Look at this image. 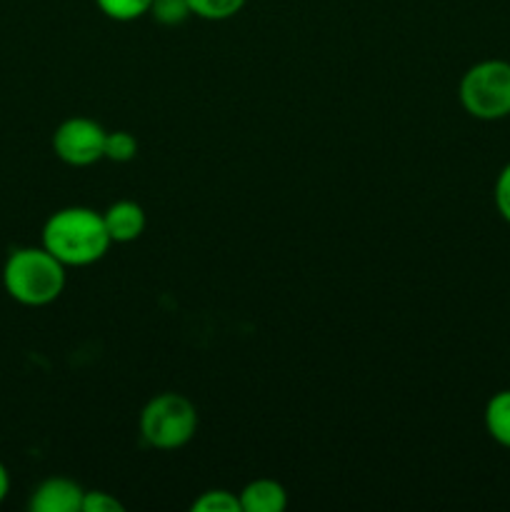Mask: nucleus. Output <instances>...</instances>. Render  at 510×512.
<instances>
[{"mask_svg": "<svg viewBox=\"0 0 510 512\" xmlns=\"http://www.w3.org/2000/svg\"><path fill=\"white\" fill-rule=\"evenodd\" d=\"M40 240H43L40 245L50 255H55L65 268H85V265L98 263L113 245L103 213H95L85 205L55 210L45 220Z\"/></svg>", "mask_w": 510, "mask_h": 512, "instance_id": "obj_1", "label": "nucleus"}, {"mask_svg": "<svg viewBox=\"0 0 510 512\" xmlns=\"http://www.w3.org/2000/svg\"><path fill=\"white\" fill-rule=\"evenodd\" d=\"M3 288L15 303L43 308L55 303L65 290V265L43 245L15 248L5 258Z\"/></svg>", "mask_w": 510, "mask_h": 512, "instance_id": "obj_2", "label": "nucleus"}, {"mask_svg": "<svg viewBox=\"0 0 510 512\" xmlns=\"http://www.w3.org/2000/svg\"><path fill=\"white\" fill-rule=\"evenodd\" d=\"M458 98L465 113L483 123L510 115V63L508 60H480L470 65L458 85Z\"/></svg>", "mask_w": 510, "mask_h": 512, "instance_id": "obj_3", "label": "nucleus"}, {"mask_svg": "<svg viewBox=\"0 0 510 512\" xmlns=\"http://www.w3.org/2000/svg\"><path fill=\"white\" fill-rule=\"evenodd\" d=\"M140 438L155 450H178L198 430V410L185 395L160 393L140 413Z\"/></svg>", "mask_w": 510, "mask_h": 512, "instance_id": "obj_4", "label": "nucleus"}, {"mask_svg": "<svg viewBox=\"0 0 510 512\" xmlns=\"http://www.w3.org/2000/svg\"><path fill=\"white\" fill-rule=\"evenodd\" d=\"M105 135L108 130L93 118H75L63 120L53 133V153L58 160L73 168H88L98 160L105 158Z\"/></svg>", "mask_w": 510, "mask_h": 512, "instance_id": "obj_5", "label": "nucleus"}, {"mask_svg": "<svg viewBox=\"0 0 510 512\" xmlns=\"http://www.w3.org/2000/svg\"><path fill=\"white\" fill-rule=\"evenodd\" d=\"M83 485L70 478H48L33 490L28 508L33 512H80L83 510Z\"/></svg>", "mask_w": 510, "mask_h": 512, "instance_id": "obj_6", "label": "nucleus"}, {"mask_svg": "<svg viewBox=\"0 0 510 512\" xmlns=\"http://www.w3.org/2000/svg\"><path fill=\"white\" fill-rule=\"evenodd\" d=\"M105 228L113 243H133L145 233V210L135 200H118L103 213Z\"/></svg>", "mask_w": 510, "mask_h": 512, "instance_id": "obj_7", "label": "nucleus"}, {"mask_svg": "<svg viewBox=\"0 0 510 512\" xmlns=\"http://www.w3.org/2000/svg\"><path fill=\"white\" fill-rule=\"evenodd\" d=\"M243 512H283L288 508V490L270 478H258L238 493Z\"/></svg>", "mask_w": 510, "mask_h": 512, "instance_id": "obj_8", "label": "nucleus"}, {"mask_svg": "<svg viewBox=\"0 0 510 512\" xmlns=\"http://www.w3.org/2000/svg\"><path fill=\"white\" fill-rule=\"evenodd\" d=\"M483 423L490 438H493L500 448L510 450V390H498V393L485 403Z\"/></svg>", "mask_w": 510, "mask_h": 512, "instance_id": "obj_9", "label": "nucleus"}, {"mask_svg": "<svg viewBox=\"0 0 510 512\" xmlns=\"http://www.w3.org/2000/svg\"><path fill=\"white\" fill-rule=\"evenodd\" d=\"M100 13L115 23H130L150 13L153 0H95Z\"/></svg>", "mask_w": 510, "mask_h": 512, "instance_id": "obj_10", "label": "nucleus"}, {"mask_svg": "<svg viewBox=\"0 0 510 512\" xmlns=\"http://www.w3.org/2000/svg\"><path fill=\"white\" fill-rule=\"evenodd\" d=\"M245 3L248 0H188L190 13L195 18L213 20V23H220V20H228L233 15H238L245 8Z\"/></svg>", "mask_w": 510, "mask_h": 512, "instance_id": "obj_11", "label": "nucleus"}, {"mask_svg": "<svg viewBox=\"0 0 510 512\" xmlns=\"http://www.w3.org/2000/svg\"><path fill=\"white\" fill-rule=\"evenodd\" d=\"M138 155V140L128 130H115L105 135V160L110 163H130Z\"/></svg>", "mask_w": 510, "mask_h": 512, "instance_id": "obj_12", "label": "nucleus"}, {"mask_svg": "<svg viewBox=\"0 0 510 512\" xmlns=\"http://www.w3.org/2000/svg\"><path fill=\"white\" fill-rule=\"evenodd\" d=\"M193 512H243L240 510V498L230 490L215 488V490H205L200 498L193 500Z\"/></svg>", "mask_w": 510, "mask_h": 512, "instance_id": "obj_13", "label": "nucleus"}, {"mask_svg": "<svg viewBox=\"0 0 510 512\" xmlns=\"http://www.w3.org/2000/svg\"><path fill=\"white\" fill-rule=\"evenodd\" d=\"M155 23L160 25H180L190 18V5L188 0H153L150 13Z\"/></svg>", "mask_w": 510, "mask_h": 512, "instance_id": "obj_14", "label": "nucleus"}, {"mask_svg": "<svg viewBox=\"0 0 510 512\" xmlns=\"http://www.w3.org/2000/svg\"><path fill=\"white\" fill-rule=\"evenodd\" d=\"M125 505L105 490H85L83 510L80 512H123Z\"/></svg>", "mask_w": 510, "mask_h": 512, "instance_id": "obj_15", "label": "nucleus"}, {"mask_svg": "<svg viewBox=\"0 0 510 512\" xmlns=\"http://www.w3.org/2000/svg\"><path fill=\"white\" fill-rule=\"evenodd\" d=\"M493 200H495V210H498L500 218L510 225V163L503 165V170H500L498 178H495Z\"/></svg>", "mask_w": 510, "mask_h": 512, "instance_id": "obj_16", "label": "nucleus"}, {"mask_svg": "<svg viewBox=\"0 0 510 512\" xmlns=\"http://www.w3.org/2000/svg\"><path fill=\"white\" fill-rule=\"evenodd\" d=\"M8 493H10V473H8V468L0 463V503L8 498Z\"/></svg>", "mask_w": 510, "mask_h": 512, "instance_id": "obj_17", "label": "nucleus"}]
</instances>
